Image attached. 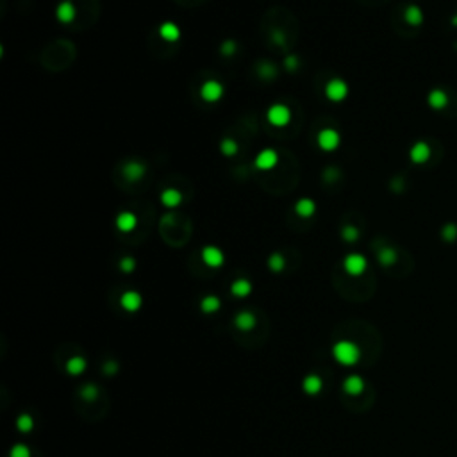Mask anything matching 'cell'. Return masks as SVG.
<instances>
[{
    "label": "cell",
    "instance_id": "12",
    "mask_svg": "<svg viewBox=\"0 0 457 457\" xmlns=\"http://www.w3.org/2000/svg\"><path fill=\"white\" fill-rule=\"evenodd\" d=\"M159 36L164 41H168V43H175V41L181 40V29H179L177 23L164 22L159 27Z\"/></svg>",
    "mask_w": 457,
    "mask_h": 457
},
{
    "label": "cell",
    "instance_id": "6",
    "mask_svg": "<svg viewBox=\"0 0 457 457\" xmlns=\"http://www.w3.org/2000/svg\"><path fill=\"white\" fill-rule=\"evenodd\" d=\"M277 163H279V154H277V150H273V148H264V150L259 152V154L256 155V159H254L256 168L261 170V172L273 170L277 166Z\"/></svg>",
    "mask_w": 457,
    "mask_h": 457
},
{
    "label": "cell",
    "instance_id": "29",
    "mask_svg": "<svg viewBox=\"0 0 457 457\" xmlns=\"http://www.w3.org/2000/svg\"><path fill=\"white\" fill-rule=\"evenodd\" d=\"M261 75L266 77V79H270V77H275L277 75V70L275 66H261Z\"/></svg>",
    "mask_w": 457,
    "mask_h": 457
},
{
    "label": "cell",
    "instance_id": "18",
    "mask_svg": "<svg viewBox=\"0 0 457 457\" xmlns=\"http://www.w3.org/2000/svg\"><path fill=\"white\" fill-rule=\"evenodd\" d=\"M220 150H222L223 155H227V157H232V155L238 154V150H240V147H238V143L234 141V139L231 138H225L222 143H220Z\"/></svg>",
    "mask_w": 457,
    "mask_h": 457
},
{
    "label": "cell",
    "instance_id": "2",
    "mask_svg": "<svg viewBox=\"0 0 457 457\" xmlns=\"http://www.w3.org/2000/svg\"><path fill=\"white\" fill-rule=\"evenodd\" d=\"M348 95V84L339 77H334L325 84V97L332 102H341Z\"/></svg>",
    "mask_w": 457,
    "mask_h": 457
},
{
    "label": "cell",
    "instance_id": "16",
    "mask_svg": "<svg viewBox=\"0 0 457 457\" xmlns=\"http://www.w3.org/2000/svg\"><path fill=\"white\" fill-rule=\"evenodd\" d=\"M122 306L129 311H136L141 306V297H139L136 291H127V293L122 297Z\"/></svg>",
    "mask_w": 457,
    "mask_h": 457
},
{
    "label": "cell",
    "instance_id": "21",
    "mask_svg": "<svg viewBox=\"0 0 457 457\" xmlns=\"http://www.w3.org/2000/svg\"><path fill=\"white\" fill-rule=\"evenodd\" d=\"M268 266L273 271L282 270V268H284V258H282V254H271L270 259H268Z\"/></svg>",
    "mask_w": 457,
    "mask_h": 457
},
{
    "label": "cell",
    "instance_id": "27",
    "mask_svg": "<svg viewBox=\"0 0 457 457\" xmlns=\"http://www.w3.org/2000/svg\"><path fill=\"white\" fill-rule=\"evenodd\" d=\"M284 66H286V70H289V71H295L298 68V58L297 56H288V58L284 59Z\"/></svg>",
    "mask_w": 457,
    "mask_h": 457
},
{
    "label": "cell",
    "instance_id": "10",
    "mask_svg": "<svg viewBox=\"0 0 457 457\" xmlns=\"http://www.w3.org/2000/svg\"><path fill=\"white\" fill-rule=\"evenodd\" d=\"M115 223H116V227H118V231L131 232L136 229V225H138V216L134 213H131V211H124V213H120L116 216Z\"/></svg>",
    "mask_w": 457,
    "mask_h": 457
},
{
    "label": "cell",
    "instance_id": "31",
    "mask_svg": "<svg viewBox=\"0 0 457 457\" xmlns=\"http://www.w3.org/2000/svg\"><path fill=\"white\" fill-rule=\"evenodd\" d=\"M456 225H447V229H445V238L447 240H454L456 238Z\"/></svg>",
    "mask_w": 457,
    "mask_h": 457
},
{
    "label": "cell",
    "instance_id": "7",
    "mask_svg": "<svg viewBox=\"0 0 457 457\" xmlns=\"http://www.w3.org/2000/svg\"><path fill=\"white\" fill-rule=\"evenodd\" d=\"M366 259H364V256H361V254H350V256H346L345 261H343V266H345V270L350 273V275H361L364 270H366Z\"/></svg>",
    "mask_w": 457,
    "mask_h": 457
},
{
    "label": "cell",
    "instance_id": "28",
    "mask_svg": "<svg viewBox=\"0 0 457 457\" xmlns=\"http://www.w3.org/2000/svg\"><path fill=\"white\" fill-rule=\"evenodd\" d=\"M134 266H136V261H134L132 258H124V259H122L120 268H122L124 271H132Z\"/></svg>",
    "mask_w": 457,
    "mask_h": 457
},
{
    "label": "cell",
    "instance_id": "4",
    "mask_svg": "<svg viewBox=\"0 0 457 457\" xmlns=\"http://www.w3.org/2000/svg\"><path fill=\"white\" fill-rule=\"evenodd\" d=\"M223 93H225V88H223L220 80H205L202 88H200V97L209 104L218 102L223 97Z\"/></svg>",
    "mask_w": 457,
    "mask_h": 457
},
{
    "label": "cell",
    "instance_id": "3",
    "mask_svg": "<svg viewBox=\"0 0 457 457\" xmlns=\"http://www.w3.org/2000/svg\"><path fill=\"white\" fill-rule=\"evenodd\" d=\"M334 355L337 357V361L343 364H352L359 359V350L357 346L350 341H341L337 343L336 348H334Z\"/></svg>",
    "mask_w": 457,
    "mask_h": 457
},
{
    "label": "cell",
    "instance_id": "32",
    "mask_svg": "<svg viewBox=\"0 0 457 457\" xmlns=\"http://www.w3.org/2000/svg\"><path fill=\"white\" fill-rule=\"evenodd\" d=\"M456 23H457V18H456Z\"/></svg>",
    "mask_w": 457,
    "mask_h": 457
},
{
    "label": "cell",
    "instance_id": "5",
    "mask_svg": "<svg viewBox=\"0 0 457 457\" xmlns=\"http://www.w3.org/2000/svg\"><path fill=\"white\" fill-rule=\"evenodd\" d=\"M339 143H341V136H339V132L336 129L327 127V129H322L318 132V147L322 150L332 152L339 147Z\"/></svg>",
    "mask_w": 457,
    "mask_h": 457
},
{
    "label": "cell",
    "instance_id": "9",
    "mask_svg": "<svg viewBox=\"0 0 457 457\" xmlns=\"http://www.w3.org/2000/svg\"><path fill=\"white\" fill-rule=\"evenodd\" d=\"M75 14H77V7L71 0H63L61 4L56 7V18H58L61 23H65V25L73 22V20H75Z\"/></svg>",
    "mask_w": 457,
    "mask_h": 457
},
{
    "label": "cell",
    "instance_id": "1",
    "mask_svg": "<svg viewBox=\"0 0 457 457\" xmlns=\"http://www.w3.org/2000/svg\"><path fill=\"white\" fill-rule=\"evenodd\" d=\"M266 118L273 127L282 129L291 122V109L284 104H271L266 111Z\"/></svg>",
    "mask_w": 457,
    "mask_h": 457
},
{
    "label": "cell",
    "instance_id": "22",
    "mask_svg": "<svg viewBox=\"0 0 457 457\" xmlns=\"http://www.w3.org/2000/svg\"><path fill=\"white\" fill-rule=\"evenodd\" d=\"M341 238L345 241H357V238H359V231L355 229L354 225H346V227H343V231H341Z\"/></svg>",
    "mask_w": 457,
    "mask_h": 457
},
{
    "label": "cell",
    "instance_id": "8",
    "mask_svg": "<svg viewBox=\"0 0 457 457\" xmlns=\"http://www.w3.org/2000/svg\"><path fill=\"white\" fill-rule=\"evenodd\" d=\"M202 259H204V262L207 266L220 268L223 264V261H225V256H223V252L218 249V247L207 245V247H204V250H202Z\"/></svg>",
    "mask_w": 457,
    "mask_h": 457
},
{
    "label": "cell",
    "instance_id": "20",
    "mask_svg": "<svg viewBox=\"0 0 457 457\" xmlns=\"http://www.w3.org/2000/svg\"><path fill=\"white\" fill-rule=\"evenodd\" d=\"M429 104L436 109H441V107L447 104V95L441 91V89H434L431 95H429Z\"/></svg>",
    "mask_w": 457,
    "mask_h": 457
},
{
    "label": "cell",
    "instance_id": "11",
    "mask_svg": "<svg viewBox=\"0 0 457 457\" xmlns=\"http://www.w3.org/2000/svg\"><path fill=\"white\" fill-rule=\"evenodd\" d=\"M145 170H147L145 168V164L139 163V161H129V163L124 166V175L127 181L136 182L145 175Z\"/></svg>",
    "mask_w": 457,
    "mask_h": 457
},
{
    "label": "cell",
    "instance_id": "17",
    "mask_svg": "<svg viewBox=\"0 0 457 457\" xmlns=\"http://www.w3.org/2000/svg\"><path fill=\"white\" fill-rule=\"evenodd\" d=\"M231 289H232V293H234L236 297H247V295L252 291V284H250L247 279H240L232 284Z\"/></svg>",
    "mask_w": 457,
    "mask_h": 457
},
{
    "label": "cell",
    "instance_id": "26",
    "mask_svg": "<svg viewBox=\"0 0 457 457\" xmlns=\"http://www.w3.org/2000/svg\"><path fill=\"white\" fill-rule=\"evenodd\" d=\"M218 306H220V302H218L216 297H207L202 300V307H204V311H216Z\"/></svg>",
    "mask_w": 457,
    "mask_h": 457
},
{
    "label": "cell",
    "instance_id": "19",
    "mask_svg": "<svg viewBox=\"0 0 457 457\" xmlns=\"http://www.w3.org/2000/svg\"><path fill=\"white\" fill-rule=\"evenodd\" d=\"M405 20H407L411 25H418V23H422L423 14L416 5H411V7L405 9Z\"/></svg>",
    "mask_w": 457,
    "mask_h": 457
},
{
    "label": "cell",
    "instance_id": "30",
    "mask_svg": "<svg viewBox=\"0 0 457 457\" xmlns=\"http://www.w3.org/2000/svg\"><path fill=\"white\" fill-rule=\"evenodd\" d=\"M306 390L307 391H318L320 390V381L316 377H311L309 381L306 382Z\"/></svg>",
    "mask_w": 457,
    "mask_h": 457
},
{
    "label": "cell",
    "instance_id": "23",
    "mask_svg": "<svg viewBox=\"0 0 457 457\" xmlns=\"http://www.w3.org/2000/svg\"><path fill=\"white\" fill-rule=\"evenodd\" d=\"M345 390L350 391V393H359L361 390H363V381H361L359 377H350L346 379L345 382Z\"/></svg>",
    "mask_w": 457,
    "mask_h": 457
},
{
    "label": "cell",
    "instance_id": "15",
    "mask_svg": "<svg viewBox=\"0 0 457 457\" xmlns=\"http://www.w3.org/2000/svg\"><path fill=\"white\" fill-rule=\"evenodd\" d=\"M409 155H411V159H413L414 163H425V161L429 159V155H431V148L427 147V143L420 141L411 148Z\"/></svg>",
    "mask_w": 457,
    "mask_h": 457
},
{
    "label": "cell",
    "instance_id": "14",
    "mask_svg": "<svg viewBox=\"0 0 457 457\" xmlns=\"http://www.w3.org/2000/svg\"><path fill=\"white\" fill-rule=\"evenodd\" d=\"M295 213H297L298 216H304V218L313 216V214L316 213V204H315V200H311V198H300V200H297V204H295Z\"/></svg>",
    "mask_w": 457,
    "mask_h": 457
},
{
    "label": "cell",
    "instance_id": "13",
    "mask_svg": "<svg viewBox=\"0 0 457 457\" xmlns=\"http://www.w3.org/2000/svg\"><path fill=\"white\" fill-rule=\"evenodd\" d=\"M181 202H182V193L179 190H175V188H166V190L161 193V204H163L164 207L173 209V207H177Z\"/></svg>",
    "mask_w": 457,
    "mask_h": 457
},
{
    "label": "cell",
    "instance_id": "24",
    "mask_svg": "<svg viewBox=\"0 0 457 457\" xmlns=\"http://www.w3.org/2000/svg\"><path fill=\"white\" fill-rule=\"evenodd\" d=\"M236 50H238V47H236V41L234 40H225L222 47H220V52H222V56H234Z\"/></svg>",
    "mask_w": 457,
    "mask_h": 457
},
{
    "label": "cell",
    "instance_id": "25",
    "mask_svg": "<svg viewBox=\"0 0 457 457\" xmlns=\"http://www.w3.org/2000/svg\"><path fill=\"white\" fill-rule=\"evenodd\" d=\"M379 259H381L382 264H391V262L395 261V252L391 249H384L381 254H379Z\"/></svg>",
    "mask_w": 457,
    "mask_h": 457
}]
</instances>
